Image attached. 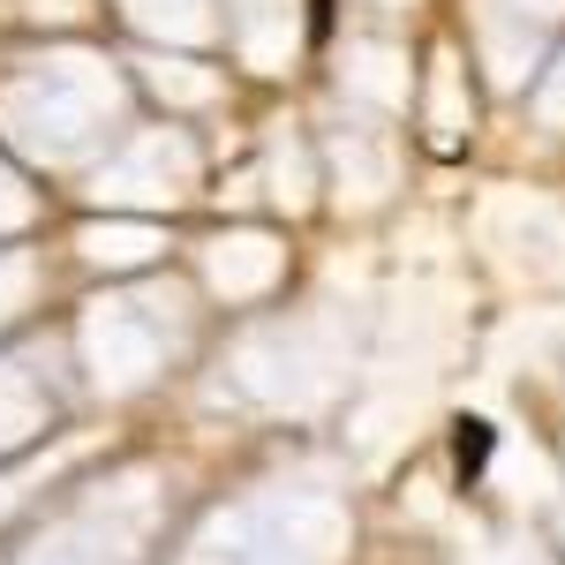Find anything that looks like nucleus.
<instances>
[{"mask_svg": "<svg viewBox=\"0 0 565 565\" xmlns=\"http://www.w3.org/2000/svg\"><path fill=\"white\" fill-rule=\"evenodd\" d=\"M482 460H490V423H482V415H460V423H452V476L476 482Z\"/></svg>", "mask_w": 565, "mask_h": 565, "instance_id": "obj_1", "label": "nucleus"}]
</instances>
